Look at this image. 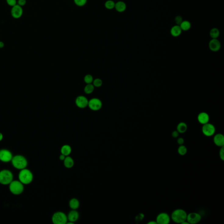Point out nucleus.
<instances>
[{
    "instance_id": "nucleus-1",
    "label": "nucleus",
    "mask_w": 224,
    "mask_h": 224,
    "mask_svg": "<svg viewBox=\"0 0 224 224\" xmlns=\"http://www.w3.org/2000/svg\"><path fill=\"white\" fill-rule=\"evenodd\" d=\"M13 166L17 169L22 170L27 168L28 165V161L24 156L20 155L13 157L12 161Z\"/></svg>"
},
{
    "instance_id": "nucleus-2",
    "label": "nucleus",
    "mask_w": 224,
    "mask_h": 224,
    "mask_svg": "<svg viewBox=\"0 0 224 224\" xmlns=\"http://www.w3.org/2000/svg\"><path fill=\"white\" fill-rule=\"evenodd\" d=\"M19 179L24 185L30 184L33 182L34 175L30 170L25 168L20 170L19 174Z\"/></svg>"
},
{
    "instance_id": "nucleus-3",
    "label": "nucleus",
    "mask_w": 224,
    "mask_h": 224,
    "mask_svg": "<svg viewBox=\"0 0 224 224\" xmlns=\"http://www.w3.org/2000/svg\"><path fill=\"white\" fill-rule=\"evenodd\" d=\"M9 189L11 193L15 195H19L23 192L24 186L20 180H13L9 184Z\"/></svg>"
},
{
    "instance_id": "nucleus-4",
    "label": "nucleus",
    "mask_w": 224,
    "mask_h": 224,
    "mask_svg": "<svg viewBox=\"0 0 224 224\" xmlns=\"http://www.w3.org/2000/svg\"><path fill=\"white\" fill-rule=\"evenodd\" d=\"M187 214L186 212L182 209H177L172 212L171 218L172 221L177 223H180L187 220Z\"/></svg>"
},
{
    "instance_id": "nucleus-5",
    "label": "nucleus",
    "mask_w": 224,
    "mask_h": 224,
    "mask_svg": "<svg viewBox=\"0 0 224 224\" xmlns=\"http://www.w3.org/2000/svg\"><path fill=\"white\" fill-rule=\"evenodd\" d=\"M12 172L8 169H4L0 171V183L4 185H9L13 180Z\"/></svg>"
},
{
    "instance_id": "nucleus-6",
    "label": "nucleus",
    "mask_w": 224,
    "mask_h": 224,
    "mask_svg": "<svg viewBox=\"0 0 224 224\" xmlns=\"http://www.w3.org/2000/svg\"><path fill=\"white\" fill-rule=\"evenodd\" d=\"M52 220L55 224H65L67 223L68 217L64 213L58 212L53 215Z\"/></svg>"
},
{
    "instance_id": "nucleus-7",
    "label": "nucleus",
    "mask_w": 224,
    "mask_h": 224,
    "mask_svg": "<svg viewBox=\"0 0 224 224\" xmlns=\"http://www.w3.org/2000/svg\"><path fill=\"white\" fill-rule=\"evenodd\" d=\"M13 157L10 151L6 149L0 150V161L2 162L5 163L10 162Z\"/></svg>"
},
{
    "instance_id": "nucleus-8",
    "label": "nucleus",
    "mask_w": 224,
    "mask_h": 224,
    "mask_svg": "<svg viewBox=\"0 0 224 224\" xmlns=\"http://www.w3.org/2000/svg\"><path fill=\"white\" fill-rule=\"evenodd\" d=\"M202 131L204 135L206 136H212L215 132V128L213 124L208 123L204 124L202 128Z\"/></svg>"
},
{
    "instance_id": "nucleus-9",
    "label": "nucleus",
    "mask_w": 224,
    "mask_h": 224,
    "mask_svg": "<svg viewBox=\"0 0 224 224\" xmlns=\"http://www.w3.org/2000/svg\"><path fill=\"white\" fill-rule=\"evenodd\" d=\"M11 13L12 17L14 19H20L23 13V10L22 7L17 4L16 5L12 7Z\"/></svg>"
},
{
    "instance_id": "nucleus-10",
    "label": "nucleus",
    "mask_w": 224,
    "mask_h": 224,
    "mask_svg": "<svg viewBox=\"0 0 224 224\" xmlns=\"http://www.w3.org/2000/svg\"><path fill=\"white\" fill-rule=\"evenodd\" d=\"M201 217L199 214L196 212L190 213L187 215V221L191 224H195L199 222Z\"/></svg>"
},
{
    "instance_id": "nucleus-11",
    "label": "nucleus",
    "mask_w": 224,
    "mask_h": 224,
    "mask_svg": "<svg viewBox=\"0 0 224 224\" xmlns=\"http://www.w3.org/2000/svg\"><path fill=\"white\" fill-rule=\"evenodd\" d=\"M170 218L168 214L166 213H161L157 216L156 222L158 224H168L169 223Z\"/></svg>"
},
{
    "instance_id": "nucleus-12",
    "label": "nucleus",
    "mask_w": 224,
    "mask_h": 224,
    "mask_svg": "<svg viewBox=\"0 0 224 224\" xmlns=\"http://www.w3.org/2000/svg\"><path fill=\"white\" fill-rule=\"evenodd\" d=\"M89 108L94 111L99 110L102 107L101 101L98 98H94L91 99L88 103Z\"/></svg>"
},
{
    "instance_id": "nucleus-13",
    "label": "nucleus",
    "mask_w": 224,
    "mask_h": 224,
    "mask_svg": "<svg viewBox=\"0 0 224 224\" xmlns=\"http://www.w3.org/2000/svg\"><path fill=\"white\" fill-rule=\"evenodd\" d=\"M221 47V43L217 39H212L209 43V48L214 52L219 51Z\"/></svg>"
},
{
    "instance_id": "nucleus-14",
    "label": "nucleus",
    "mask_w": 224,
    "mask_h": 224,
    "mask_svg": "<svg viewBox=\"0 0 224 224\" xmlns=\"http://www.w3.org/2000/svg\"><path fill=\"white\" fill-rule=\"evenodd\" d=\"M88 99L84 96H78V98H76V104L79 108H85L88 105Z\"/></svg>"
},
{
    "instance_id": "nucleus-15",
    "label": "nucleus",
    "mask_w": 224,
    "mask_h": 224,
    "mask_svg": "<svg viewBox=\"0 0 224 224\" xmlns=\"http://www.w3.org/2000/svg\"><path fill=\"white\" fill-rule=\"evenodd\" d=\"M197 119L200 123L204 125L208 123L209 120V116L206 112H201L198 115Z\"/></svg>"
},
{
    "instance_id": "nucleus-16",
    "label": "nucleus",
    "mask_w": 224,
    "mask_h": 224,
    "mask_svg": "<svg viewBox=\"0 0 224 224\" xmlns=\"http://www.w3.org/2000/svg\"><path fill=\"white\" fill-rule=\"evenodd\" d=\"M214 142L215 145L219 147H222L224 145V136L222 133L216 134L214 137Z\"/></svg>"
},
{
    "instance_id": "nucleus-17",
    "label": "nucleus",
    "mask_w": 224,
    "mask_h": 224,
    "mask_svg": "<svg viewBox=\"0 0 224 224\" xmlns=\"http://www.w3.org/2000/svg\"><path fill=\"white\" fill-rule=\"evenodd\" d=\"M116 10L119 13L125 12L126 9V5L124 2L123 1H118L115 3V8Z\"/></svg>"
},
{
    "instance_id": "nucleus-18",
    "label": "nucleus",
    "mask_w": 224,
    "mask_h": 224,
    "mask_svg": "<svg viewBox=\"0 0 224 224\" xmlns=\"http://www.w3.org/2000/svg\"><path fill=\"white\" fill-rule=\"evenodd\" d=\"M68 220L69 222H72L74 223V222H76L78 219L79 218V214L78 212L75 211V210L71 211L68 214Z\"/></svg>"
},
{
    "instance_id": "nucleus-19",
    "label": "nucleus",
    "mask_w": 224,
    "mask_h": 224,
    "mask_svg": "<svg viewBox=\"0 0 224 224\" xmlns=\"http://www.w3.org/2000/svg\"><path fill=\"white\" fill-rule=\"evenodd\" d=\"M181 29L180 26L178 25H176L174 26L171 29L170 33L174 37H179L180 35L182 33Z\"/></svg>"
},
{
    "instance_id": "nucleus-20",
    "label": "nucleus",
    "mask_w": 224,
    "mask_h": 224,
    "mask_svg": "<svg viewBox=\"0 0 224 224\" xmlns=\"http://www.w3.org/2000/svg\"><path fill=\"white\" fill-rule=\"evenodd\" d=\"M64 164L65 166L67 168H71L74 165V160L71 157L66 156L64 160Z\"/></svg>"
},
{
    "instance_id": "nucleus-21",
    "label": "nucleus",
    "mask_w": 224,
    "mask_h": 224,
    "mask_svg": "<svg viewBox=\"0 0 224 224\" xmlns=\"http://www.w3.org/2000/svg\"><path fill=\"white\" fill-rule=\"evenodd\" d=\"M187 126L184 122H181L177 126V130L179 133H184L187 131Z\"/></svg>"
},
{
    "instance_id": "nucleus-22",
    "label": "nucleus",
    "mask_w": 224,
    "mask_h": 224,
    "mask_svg": "<svg viewBox=\"0 0 224 224\" xmlns=\"http://www.w3.org/2000/svg\"><path fill=\"white\" fill-rule=\"evenodd\" d=\"M71 152V148L69 145H64L61 148V153L65 156H68Z\"/></svg>"
},
{
    "instance_id": "nucleus-23",
    "label": "nucleus",
    "mask_w": 224,
    "mask_h": 224,
    "mask_svg": "<svg viewBox=\"0 0 224 224\" xmlns=\"http://www.w3.org/2000/svg\"><path fill=\"white\" fill-rule=\"evenodd\" d=\"M69 206L73 210L77 209L79 206V201L76 198L71 199L69 202Z\"/></svg>"
},
{
    "instance_id": "nucleus-24",
    "label": "nucleus",
    "mask_w": 224,
    "mask_h": 224,
    "mask_svg": "<svg viewBox=\"0 0 224 224\" xmlns=\"http://www.w3.org/2000/svg\"><path fill=\"white\" fill-rule=\"evenodd\" d=\"M182 30L187 31L191 28L190 22L188 21H183L180 25Z\"/></svg>"
},
{
    "instance_id": "nucleus-25",
    "label": "nucleus",
    "mask_w": 224,
    "mask_h": 224,
    "mask_svg": "<svg viewBox=\"0 0 224 224\" xmlns=\"http://www.w3.org/2000/svg\"><path fill=\"white\" fill-rule=\"evenodd\" d=\"M219 31L217 28H213L210 32V35L212 39H217L219 36Z\"/></svg>"
},
{
    "instance_id": "nucleus-26",
    "label": "nucleus",
    "mask_w": 224,
    "mask_h": 224,
    "mask_svg": "<svg viewBox=\"0 0 224 224\" xmlns=\"http://www.w3.org/2000/svg\"><path fill=\"white\" fill-rule=\"evenodd\" d=\"M104 5L107 9L112 10L115 8V2L112 0H108L105 2Z\"/></svg>"
},
{
    "instance_id": "nucleus-27",
    "label": "nucleus",
    "mask_w": 224,
    "mask_h": 224,
    "mask_svg": "<svg viewBox=\"0 0 224 224\" xmlns=\"http://www.w3.org/2000/svg\"><path fill=\"white\" fill-rule=\"evenodd\" d=\"M187 149L186 147L184 145H181L178 149V152L181 155H184L186 154Z\"/></svg>"
},
{
    "instance_id": "nucleus-28",
    "label": "nucleus",
    "mask_w": 224,
    "mask_h": 224,
    "mask_svg": "<svg viewBox=\"0 0 224 224\" xmlns=\"http://www.w3.org/2000/svg\"><path fill=\"white\" fill-rule=\"evenodd\" d=\"M88 0H74V3L78 7H83L87 3Z\"/></svg>"
},
{
    "instance_id": "nucleus-29",
    "label": "nucleus",
    "mask_w": 224,
    "mask_h": 224,
    "mask_svg": "<svg viewBox=\"0 0 224 224\" xmlns=\"http://www.w3.org/2000/svg\"><path fill=\"white\" fill-rule=\"evenodd\" d=\"M94 89V86H93V85L89 84L85 86L84 90H85V93L87 94H90L93 92Z\"/></svg>"
},
{
    "instance_id": "nucleus-30",
    "label": "nucleus",
    "mask_w": 224,
    "mask_h": 224,
    "mask_svg": "<svg viewBox=\"0 0 224 224\" xmlns=\"http://www.w3.org/2000/svg\"><path fill=\"white\" fill-rule=\"evenodd\" d=\"M84 80L87 84H91L93 81V77H92V75H86L84 78Z\"/></svg>"
},
{
    "instance_id": "nucleus-31",
    "label": "nucleus",
    "mask_w": 224,
    "mask_h": 224,
    "mask_svg": "<svg viewBox=\"0 0 224 224\" xmlns=\"http://www.w3.org/2000/svg\"><path fill=\"white\" fill-rule=\"evenodd\" d=\"M93 84H94V86H95L96 87H100L102 85V81L101 79H95L93 82Z\"/></svg>"
},
{
    "instance_id": "nucleus-32",
    "label": "nucleus",
    "mask_w": 224,
    "mask_h": 224,
    "mask_svg": "<svg viewBox=\"0 0 224 224\" xmlns=\"http://www.w3.org/2000/svg\"><path fill=\"white\" fill-rule=\"evenodd\" d=\"M183 19L181 16H177L175 19V22L176 23V25H178L180 26L181 23H182Z\"/></svg>"
},
{
    "instance_id": "nucleus-33",
    "label": "nucleus",
    "mask_w": 224,
    "mask_h": 224,
    "mask_svg": "<svg viewBox=\"0 0 224 224\" xmlns=\"http://www.w3.org/2000/svg\"><path fill=\"white\" fill-rule=\"evenodd\" d=\"M7 4L11 7H13L17 4L16 0H6Z\"/></svg>"
},
{
    "instance_id": "nucleus-34",
    "label": "nucleus",
    "mask_w": 224,
    "mask_h": 224,
    "mask_svg": "<svg viewBox=\"0 0 224 224\" xmlns=\"http://www.w3.org/2000/svg\"><path fill=\"white\" fill-rule=\"evenodd\" d=\"M219 156L221 159L224 160V147H221L219 151Z\"/></svg>"
},
{
    "instance_id": "nucleus-35",
    "label": "nucleus",
    "mask_w": 224,
    "mask_h": 224,
    "mask_svg": "<svg viewBox=\"0 0 224 224\" xmlns=\"http://www.w3.org/2000/svg\"><path fill=\"white\" fill-rule=\"evenodd\" d=\"M27 4V0H18V5L20 6H23Z\"/></svg>"
},
{
    "instance_id": "nucleus-36",
    "label": "nucleus",
    "mask_w": 224,
    "mask_h": 224,
    "mask_svg": "<svg viewBox=\"0 0 224 224\" xmlns=\"http://www.w3.org/2000/svg\"><path fill=\"white\" fill-rule=\"evenodd\" d=\"M184 142V140L183 138L182 137H180L177 140V143L180 145H183V144Z\"/></svg>"
},
{
    "instance_id": "nucleus-37",
    "label": "nucleus",
    "mask_w": 224,
    "mask_h": 224,
    "mask_svg": "<svg viewBox=\"0 0 224 224\" xmlns=\"http://www.w3.org/2000/svg\"><path fill=\"white\" fill-rule=\"evenodd\" d=\"M179 135V133L178 132L177 130H174V131H173L172 132V135L174 138H176V137H178Z\"/></svg>"
},
{
    "instance_id": "nucleus-38",
    "label": "nucleus",
    "mask_w": 224,
    "mask_h": 224,
    "mask_svg": "<svg viewBox=\"0 0 224 224\" xmlns=\"http://www.w3.org/2000/svg\"><path fill=\"white\" fill-rule=\"evenodd\" d=\"M65 157H66V156L61 154V155H60V157H59V158H60L61 160L64 161L65 159Z\"/></svg>"
},
{
    "instance_id": "nucleus-39",
    "label": "nucleus",
    "mask_w": 224,
    "mask_h": 224,
    "mask_svg": "<svg viewBox=\"0 0 224 224\" xmlns=\"http://www.w3.org/2000/svg\"><path fill=\"white\" fill-rule=\"evenodd\" d=\"M5 46V44L2 41H0V48H3Z\"/></svg>"
},
{
    "instance_id": "nucleus-40",
    "label": "nucleus",
    "mask_w": 224,
    "mask_h": 224,
    "mask_svg": "<svg viewBox=\"0 0 224 224\" xmlns=\"http://www.w3.org/2000/svg\"><path fill=\"white\" fill-rule=\"evenodd\" d=\"M3 137L4 136L2 133L0 132V141L2 140L3 139Z\"/></svg>"
},
{
    "instance_id": "nucleus-41",
    "label": "nucleus",
    "mask_w": 224,
    "mask_h": 224,
    "mask_svg": "<svg viewBox=\"0 0 224 224\" xmlns=\"http://www.w3.org/2000/svg\"><path fill=\"white\" fill-rule=\"evenodd\" d=\"M148 224H157V223L156 222H155V221H151V222H149L148 223Z\"/></svg>"
}]
</instances>
